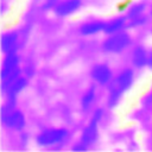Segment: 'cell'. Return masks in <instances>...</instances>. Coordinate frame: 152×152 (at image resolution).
<instances>
[{
  "label": "cell",
  "mask_w": 152,
  "mask_h": 152,
  "mask_svg": "<svg viewBox=\"0 0 152 152\" xmlns=\"http://www.w3.org/2000/svg\"><path fill=\"white\" fill-rule=\"evenodd\" d=\"M133 82H134V72L132 69H124L121 70L113 86L110 87V90H109V95H108V107L113 108L118 104V102L120 101L122 94H125L126 91H128L131 89V87L133 86Z\"/></svg>",
  "instance_id": "6da1fadb"
},
{
  "label": "cell",
  "mask_w": 152,
  "mask_h": 152,
  "mask_svg": "<svg viewBox=\"0 0 152 152\" xmlns=\"http://www.w3.org/2000/svg\"><path fill=\"white\" fill-rule=\"evenodd\" d=\"M103 115V110L101 108L95 109V112L93 113L88 125L84 127L80 141L74 145L72 150L74 151H86L88 150L97 139V133H99V122L102 119Z\"/></svg>",
  "instance_id": "7a4b0ae2"
},
{
  "label": "cell",
  "mask_w": 152,
  "mask_h": 152,
  "mask_svg": "<svg viewBox=\"0 0 152 152\" xmlns=\"http://www.w3.org/2000/svg\"><path fill=\"white\" fill-rule=\"evenodd\" d=\"M69 132L66 128H48V129H44L42 131L37 138H36V141L38 145L40 146H44V147H48V146H53L56 144H59L62 142L66 137H68Z\"/></svg>",
  "instance_id": "3957f363"
},
{
  "label": "cell",
  "mask_w": 152,
  "mask_h": 152,
  "mask_svg": "<svg viewBox=\"0 0 152 152\" xmlns=\"http://www.w3.org/2000/svg\"><path fill=\"white\" fill-rule=\"evenodd\" d=\"M131 44V37L127 32L120 31L113 34H109V37L103 42L102 48L106 52H121L124 51L128 45Z\"/></svg>",
  "instance_id": "277c9868"
},
{
  "label": "cell",
  "mask_w": 152,
  "mask_h": 152,
  "mask_svg": "<svg viewBox=\"0 0 152 152\" xmlns=\"http://www.w3.org/2000/svg\"><path fill=\"white\" fill-rule=\"evenodd\" d=\"M90 75H91V78L94 80V82H96L100 86H107L113 80L112 69L104 63L95 64L90 71Z\"/></svg>",
  "instance_id": "5b68a950"
},
{
  "label": "cell",
  "mask_w": 152,
  "mask_h": 152,
  "mask_svg": "<svg viewBox=\"0 0 152 152\" xmlns=\"http://www.w3.org/2000/svg\"><path fill=\"white\" fill-rule=\"evenodd\" d=\"M2 122L6 127L15 131H21L26 125L25 116L20 110H10L8 113L4 114Z\"/></svg>",
  "instance_id": "8992f818"
},
{
  "label": "cell",
  "mask_w": 152,
  "mask_h": 152,
  "mask_svg": "<svg viewBox=\"0 0 152 152\" xmlns=\"http://www.w3.org/2000/svg\"><path fill=\"white\" fill-rule=\"evenodd\" d=\"M81 6H82V0H63L56 4L53 11L58 17L64 18L77 12L81 8Z\"/></svg>",
  "instance_id": "52a82bcc"
},
{
  "label": "cell",
  "mask_w": 152,
  "mask_h": 152,
  "mask_svg": "<svg viewBox=\"0 0 152 152\" xmlns=\"http://www.w3.org/2000/svg\"><path fill=\"white\" fill-rule=\"evenodd\" d=\"M19 63H20V58L15 51L5 53V58L2 61V66H1V80L7 77L17 69H19Z\"/></svg>",
  "instance_id": "ba28073f"
},
{
  "label": "cell",
  "mask_w": 152,
  "mask_h": 152,
  "mask_svg": "<svg viewBox=\"0 0 152 152\" xmlns=\"http://www.w3.org/2000/svg\"><path fill=\"white\" fill-rule=\"evenodd\" d=\"M147 57H148V52L141 45L135 46L134 50L132 51V64H133V66L138 68V69L147 66Z\"/></svg>",
  "instance_id": "9c48e42d"
},
{
  "label": "cell",
  "mask_w": 152,
  "mask_h": 152,
  "mask_svg": "<svg viewBox=\"0 0 152 152\" xmlns=\"http://www.w3.org/2000/svg\"><path fill=\"white\" fill-rule=\"evenodd\" d=\"M104 24L101 20H93V21H88L84 23L80 26V33L82 36H93L96 34L101 31L104 30Z\"/></svg>",
  "instance_id": "30bf717a"
},
{
  "label": "cell",
  "mask_w": 152,
  "mask_h": 152,
  "mask_svg": "<svg viewBox=\"0 0 152 152\" xmlns=\"http://www.w3.org/2000/svg\"><path fill=\"white\" fill-rule=\"evenodd\" d=\"M26 86H27V80L25 78V77H23V76H20L19 78H17L5 91H6V94H7V97H8V100H12V101H14L15 99H17V96L26 88Z\"/></svg>",
  "instance_id": "8fae6325"
},
{
  "label": "cell",
  "mask_w": 152,
  "mask_h": 152,
  "mask_svg": "<svg viewBox=\"0 0 152 152\" xmlns=\"http://www.w3.org/2000/svg\"><path fill=\"white\" fill-rule=\"evenodd\" d=\"M18 44V36L15 32H6L1 37V50L4 53L15 51Z\"/></svg>",
  "instance_id": "7c38bea8"
},
{
  "label": "cell",
  "mask_w": 152,
  "mask_h": 152,
  "mask_svg": "<svg viewBox=\"0 0 152 152\" xmlns=\"http://www.w3.org/2000/svg\"><path fill=\"white\" fill-rule=\"evenodd\" d=\"M126 19H127L126 17H118V18L110 19L109 21H107L104 24L103 32L107 33V34H113V33L122 31V28L126 26V23H127Z\"/></svg>",
  "instance_id": "4fadbf2b"
},
{
  "label": "cell",
  "mask_w": 152,
  "mask_h": 152,
  "mask_svg": "<svg viewBox=\"0 0 152 152\" xmlns=\"http://www.w3.org/2000/svg\"><path fill=\"white\" fill-rule=\"evenodd\" d=\"M95 97H96V88L94 86H91L82 95V99H81V107H82V109L83 110H89L90 107L94 103Z\"/></svg>",
  "instance_id": "5bb4252c"
},
{
  "label": "cell",
  "mask_w": 152,
  "mask_h": 152,
  "mask_svg": "<svg viewBox=\"0 0 152 152\" xmlns=\"http://www.w3.org/2000/svg\"><path fill=\"white\" fill-rule=\"evenodd\" d=\"M145 7H146V5H145L144 2H139V4L133 5V6L129 7V10H128L127 19L133 20V19H135V18L142 15V13H144V11H145Z\"/></svg>",
  "instance_id": "9a60e30c"
},
{
  "label": "cell",
  "mask_w": 152,
  "mask_h": 152,
  "mask_svg": "<svg viewBox=\"0 0 152 152\" xmlns=\"http://www.w3.org/2000/svg\"><path fill=\"white\" fill-rule=\"evenodd\" d=\"M147 68L150 70H152V50L148 52V57H147Z\"/></svg>",
  "instance_id": "2e32d148"
},
{
  "label": "cell",
  "mask_w": 152,
  "mask_h": 152,
  "mask_svg": "<svg viewBox=\"0 0 152 152\" xmlns=\"http://www.w3.org/2000/svg\"><path fill=\"white\" fill-rule=\"evenodd\" d=\"M147 102H148V103H150V102H152V93H151V94H150V96L147 97Z\"/></svg>",
  "instance_id": "e0dca14e"
},
{
  "label": "cell",
  "mask_w": 152,
  "mask_h": 152,
  "mask_svg": "<svg viewBox=\"0 0 152 152\" xmlns=\"http://www.w3.org/2000/svg\"><path fill=\"white\" fill-rule=\"evenodd\" d=\"M150 14L152 15V7H151V10H150Z\"/></svg>",
  "instance_id": "ac0fdd59"
}]
</instances>
